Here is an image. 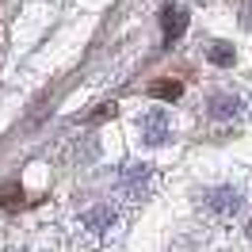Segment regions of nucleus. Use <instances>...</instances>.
Returning <instances> with one entry per match:
<instances>
[{"label": "nucleus", "mask_w": 252, "mask_h": 252, "mask_svg": "<svg viewBox=\"0 0 252 252\" xmlns=\"http://www.w3.org/2000/svg\"><path fill=\"white\" fill-rule=\"evenodd\" d=\"M249 237H252V221H249Z\"/></svg>", "instance_id": "obj_10"}, {"label": "nucleus", "mask_w": 252, "mask_h": 252, "mask_svg": "<svg viewBox=\"0 0 252 252\" xmlns=\"http://www.w3.org/2000/svg\"><path fill=\"white\" fill-rule=\"evenodd\" d=\"M184 31H188V12H184V8H168V12H164V46L180 42Z\"/></svg>", "instance_id": "obj_4"}, {"label": "nucleus", "mask_w": 252, "mask_h": 252, "mask_svg": "<svg viewBox=\"0 0 252 252\" xmlns=\"http://www.w3.org/2000/svg\"><path fill=\"white\" fill-rule=\"evenodd\" d=\"M145 180H149V164H130L123 172V188L130 195H138V191H145Z\"/></svg>", "instance_id": "obj_6"}, {"label": "nucleus", "mask_w": 252, "mask_h": 252, "mask_svg": "<svg viewBox=\"0 0 252 252\" xmlns=\"http://www.w3.org/2000/svg\"><path fill=\"white\" fill-rule=\"evenodd\" d=\"M233 42H210L206 46V62L210 65H218V69H225V65H233Z\"/></svg>", "instance_id": "obj_7"}, {"label": "nucleus", "mask_w": 252, "mask_h": 252, "mask_svg": "<svg viewBox=\"0 0 252 252\" xmlns=\"http://www.w3.org/2000/svg\"><path fill=\"white\" fill-rule=\"evenodd\" d=\"M203 206H206V214H210V218H233L237 210H241V206H245V195H241V191L237 188H210L203 195Z\"/></svg>", "instance_id": "obj_1"}, {"label": "nucleus", "mask_w": 252, "mask_h": 252, "mask_svg": "<svg viewBox=\"0 0 252 252\" xmlns=\"http://www.w3.org/2000/svg\"><path fill=\"white\" fill-rule=\"evenodd\" d=\"M168 134H172V130H168V115H164V111H145L142 119H138V138H142V145H149V149H153V145H164Z\"/></svg>", "instance_id": "obj_2"}, {"label": "nucleus", "mask_w": 252, "mask_h": 252, "mask_svg": "<svg viewBox=\"0 0 252 252\" xmlns=\"http://www.w3.org/2000/svg\"><path fill=\"white\" fill-rule=\"evenodd\" d=\"M237 111H241V99H237L233 92H214L210 95V119H233Z\"/></svg>", "instance_id": "obj_5"}, {"label": "nucleus", "mask_w": 252, "mask_h": 252, "mask_svg": "<svg viewBox=\"0 0 252 252\" xmlns=\"http://www.w3.org/2000/svg\"><path fill=\"white\" fill-rule=\"evenodd\" d=\"M115 111H119V107H115V103H103V107L95 111V119H107V115H115Z\"/></svg>", "instance_id": "obj_9"}, {"label": "nucleus", "mask_w": 252, "mask_h": 252, "mask_svg": "<svg viewBox=\"0 0 252 252\" xmlns=\"http://www.w3.org/2000/svg\"><path fill=\"white\" fill-rule=\"evenodd\" d=\"M80 221H84L92 233H103V229H111V225L119 221V210L111 203H99V206H88V210L80 214Z\"/></svg>", "instance_id": "obj_3"}, {"label": "nucleus", "mask_w": 252, "mask_h": 252, "mask_svg": "<svg viewBox=\"0 0 252 252\" xmlns=\"http://www.w3.org/2000/svg\"><path fill=\"white\" fill-rule=\"evenodd\" d=\"M149 95H157V99H180V95H184V84H180V80H168V77H160V80H153V84H149Z\"/></svg>", "instance_id": "obj_8"}]
</instances>
